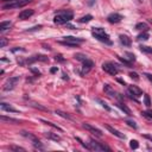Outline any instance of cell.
Wrapping results in <instances>:
<instances>
[{"label":"cell","instance_id":"obj_1","mask_svg":"<svg viewBox=\"0 0 152 152\" xmlns=\"http://www.w3.org/2000/svg\"><path fill=\"white\" fill-rule=\"evenodd\" d=\"M73 18H74V13L70 12V11H61V12L58 14H56L55 18H53V23L58 24V25L67 24Z\"/></svg>","mask_w":152,"mask_h":152},{"label":"cell","instance_id":"obj_2","mask_svg":"<svg viewBox=\"0 0 152 152\" xmlns=\"http://www.w3.org/2000/svg\"><path fill=\"white\" fill-rule=\"evenodd\" d=\"M92 35L100 42H103L106 44H112V42L110 39V36L106 34V31L101 27H94L93 31H92Z\"/></svg>","mask_w":152,"mask_h":152},{"label":"cell","instance_id":"obj_3","mask_svg":"<svg viewBox=\"0 0 152 152\" xmlns=\"http://www.w3.org/2000/svg\"><path fill=\"white\" fill-rule=\"evenodd\" d=\"M32 0H16V1H11L6 5L3 6V10H11V8H19V7H24L27 5Z\"/></svg>","mask_w":152,"mask_h":152},{"label":"cell","instance_id":"obj_4","mask_svg":"<svg viewBox=\"0 0 152 152\" xmlns=\"http://www.w3.org/2000/svg\"><path fill=\"white\" fill-rule=\"evenodd\" d=\"M88 149L92 150V151H95V152H101V151H111L110 147H107L106 145H102L101 143L96 142V140H90V143L88 145Z\"/></svg>","mask_w":152,"mask_h":152},{"label":"cell","instance_id":"obj_5","mask_svg":"<svg viewBox=\"0 0 152 152\" xmlns=\"http://www.w3.org/2000/svg\"><path fill=\"white\" fill-rule=\"evenodd\" d=\"M102 69L106 71V73H108L110 75H112V76H115L116 74H118V68H116V66L114 63H111V62H105L103 64H102Z\"/></svg>","mask_w":152,"mask_h":152},{"label":"cell","instance_id":"obj_6","mask_svg":"<svg viewBox=\"0 0 152 152\" xmlns=\"http://www.w3.org/2000/svg\"><path fill=\"white\" fill-rule=\"evenodd\" d=\"M19 82V77H18V76H16V77H10L5 83H4V87H3V88H4V90H12L13 88H14V87L17 86V83Z\"/></svg>","mask_w":152,"mask_h":152},{"label":"cell","instance_id":"obj_7","mask_svg":"<svg viewBox=\"0 0 152 152\" xmlns=\"http://www.w3.org/2000/svg\"><path fill=\"white\" fill-rule=\"evenodd\" d=\"M21 136H24V137L29 138L30 140H32V144H34V146H35L36 149H39V150H43V149H44V147H43V145L40 144V142H39V140H38L34 134H31V133H29V132L23 131V132H21Z\"/></svg>","mask_w":152,"mask_h":152},{"label":"cell","instance_id":"obj_8","mask_svg":"<svg viewBox=\"0 0 152 152\" xmlns=\"http://www.w3.org/2000/svg\"><path fill=\"white\" fill-rule=\"evenodd\" d=\"M34 13H35V11L31 10V8H29V10H23V11H21V12L19 13L18 18H19L20 20H25V19H29L31 16H34Z\"/></svg>","mask_w":152,"mask_h":152},{"label":"cell","instance_id":"obj_9","mask_svg":"<svg viewBox=\"0 0 152 152\" xmlns=\"http://www.w3.org/2000/svg\"><path fill=\"white\" fill-rule=\"evenodd\" d=\"M83 127H84L86 129H88L89 132H92L93 134H95V136H97V137H102V132L100 131L99 128H96V127H94V126H92V125H89V124H87V123L83 124Z\"/></svg>","mask_w":152,"mask_h":152},{"label":"cell","instance_id":"obj_10","mask_svg":"<svg viewBox=\"0 0 152 152\" xmlns=\"http://www.w3.org/2000/svg\"><path fill=\"white\" fill-rule=\"evenodd\" d=\"M121 19H123V16L119 14V13H111L107 17V20L110 21L111 24H116L119 21H121Z\"/></svg>","mask_w":152,"mask_h":152},{"label":"cell","instance_id":"obj_11","mask_svg":"<svg viewBox=\"0 0 152 152\" xmlns=\"http://www.w3.org/2000/svg\"><path fill=\"white\" fill-rule=\"evenodd\" d=\"M105 127H106V128H107L111 133H113L114 136H116L118 138H120V139H125V136H124L121 132H119L118 129H115L114 127H112V126H110V125H105Z\"/></svg>","mask_w":152,"mask_h":152},{"label":"cell","instance_id":"obj_12","mask_svg":"<svg viewBox=\"0 0 152 152\" xmlns=\"http://www.w3.org/2000/svg\"><path fill=\"white\" fill-rule=\"evenodd\" d=\"M128 92L131 93V95H134V96H140V95L143 94L142 89L138 88L137 86H129L128 87Z\"/></svg>","mask_w":152,"mask_h":152},{"label":"cell","instance_id":"obj_13","mask_svg":"<svg viewBox=\"0 0 152 152\" xmlns=\"http://www.w3.org/2000/svg\"><path fill=\"white\" fill-rule=\"evenodd\" d=\"M35 61H42V62H49V58L44 55H36L34 57H31L27 60V63H32V62H35Z\"/></svg>","mask_w":152,"mask_h":152},{"label":"cell","instance_id":"obj_14","mask_svg":"<svg viewBox=\"0 0 152 152\" xmlns=\"http://www.w3.org/2000/svg\"><path fill=\"white\" fill-rule=\"evenodd\" d=\"M119 39H120L121 44L125 45V47H131V44H132L131 38L127 37V36H125V35H120V36H119Z\"/></svg>","mask_w":152,"mask_h":152},{"label":"cell","instance_id":"obj_15","mask_svg":"<svg viewBox=\"0 0 152 152\" xmlns=\"http://www.w3.org/2000/svg\"><path fill=\"white\" fill-rule=\"evenodd\" d=\"M64 40H66V42H70V43H74V44H81V43L84 42V39H82V38H76V37H73V36L64 37Z\"/></svg>","mask_w":152,"mask_h":152},{"label":"cell","instance_id":"obj_16","mask_svg":"<svg viewBox=\"0 0 152 152\" xmlns=\"http://www.w3.org/2000/svg\"><path fill=\"white\" fill-rule=\"evenodd\" d=\"M103 90H105V93L106 94H108L110 96H113V97H116L118 96V94H116V92L112 88V87L110 86V84H105V87H103Z\"/></svg>","mask_w":152,"mask_h":152},{"label":"cell","instance_id":"obj_17","mask_svg":"<svg viewBox=\"0 0 152 152\" xmlns=\"http://www.w3.org/2000/svg\"><path fill=\"white\" fill-rule=\"evenodd\" d=\"M29 105H30L31 107H34V108H37V110L44 111V112H49V110H48L47 107H44V106H42V105H39V103L35 102V101H30V100H29Z\"/></svg>","mask_w":152,"mask_h":152},{"label":"cell","instance_id":"obj_18","mask_svg":"<svg viewBox=\"0 0 152 152\" xmlns=\"http://www.w3.org/2000/svg\"><path fill=\"white\" fill-rule=\"evenodd\" d=\"M0 108H1L3 111H7V112H18V110H16V108H13L12 106H8L7 103H0Z\"/></svg>","mask_w":152,"mask_h":152},{"label":"cell","instance_id":"obj_19","mask_svg":"<svg viewBox=\"0 0 152 152\" xmlns=\"http://www.w3.org/2000/svg\"><path fill=\"white\" fill-rule=\"evenodd\" d=\"M116 106L120 108V110L123 111V112H125L127 115H131L132 114V112H131V110H129V108L126 106V105H124V103H116Z\"/></svg>","mask_w":152,"mask_h":152},{"label":"cell","instance_id":"obj_20","mask_svg":"<svg viewBox=\"0 0 152 152\" xmlns=\"http://www.w3.org/2000/svg\"><path fill=\"white\" fill-rule=\"evenodd\" d=\"M55 113H56L57 115H60V116L64 118V119H68V120H74V119H73V116H71V115H69V114H68V113H66V112H62V111L57 110Z\"/></svg>","mask_w":152,"mask_h":152},{"label":"cell","instance_id":"obj_21","mask_svg":"<svg viewBox=\"0 0 152 152\" xmlns=\"http://www.w3.org/2000/svg\"><path fill=\"white\" fill-rule=\"evenodd\" d=\"M45 137L49 138V139H51V140H55V142H60V140H61V137H60V136H57V134H55V133H51V132L45 133Z\"/></svg>","mask_w":152,"mask_h":152},{"label":"cell","instance_id":"obj_22","mask_svg":"<svg viewBox=\"0 0 152 152\" xmlns=\"http://www.w3.org/2000/svg\"><path fill=\"white\" fill-rule=\"evenodd\" d=\"M11 26H12V23H11V21H3V23L0 24V31H6Z\"/></svg>","mask_w":152,"mask_h":152},{"label":"cell","instance_id":"obj_23","mask_svg":"<svg viewBox=\"0 0 152 152\" xmlns=\"http://www.w3.org/2000/svg\"><path fill=\"white\" fill-rule=\"evenodd\" d=\"M1 119L3 121H6V123H12V124H19V120H17V119H13V118H7L5 115H1Z\"/></svg>","mask_w":152,"mask_h":152},{"label":"cell","instance_id":"obj_24","mask_svg":"<svg viewBox=\"0 0 152 152\" xmlns=\"http://www.w3.org/2000/svg\"><path fill=\"white\" fill-rule=\"evenodd\" d=\"M136 29L137 30H142V31H147L149 30V25L146 23H138L136 25Z\"/></svg>","mask_w":152,"mask_h":152},{"label":"cell","instance_id":"obj_25","mask_svg":"<svg viewBox=\"0 0 152 152\" xmlns=\"http://www.w3.org/2000/svg\"><path fill=\"white\" fill-rule=\"evenodd\" d=\"M149 37H150V35L147 34V32H143V34H140V35L137 37V39H138L139 42H142V40H147Z\"/></svg>","mask_w":152,"mask_h":152},{"label":"cell","instance_id":"obj_26","mask_svg":"<svg viewBox=\"0 0 152 152\" xmlns=\"http://www.w3.org/2000/svg\"><path fill=\"white\" fill-rule=\"evenodd\" d=\"M92 19H93V17H92L90 14H87V16L82 17L81 19H79V21H80V23H89Z\"/></svg>","mask_w":152,"mask_h":152},{"label":"cell","instance_id":"obj_27","mask_svg":"<svg viewBox=\"0 0 152 152\" xmlns=\"http://www.w3.org/2000/svg\"><path fill=\"white\" fill-rule=\"evenodd\" d=\"M140 51L145 52V53H149V55H152V48H150V47L142 45V47H140Z\"/></svg>","mask_w":152,"mask_h":152},{"label":"cell","instance_id":"obj_28","mask_svg":"<svg viewBox=\"0 0 152 152\" xmlns=\"http://www.w3.org/2000/svg\"><path fill=\"white\" fill-rule=\"evenodd\" d=\"M75 58L77 60V61H80V62H84L86 60H88V57H87L86 55H83V53H76Z\"/></svg>","mask_w":152,"mask_h":152},{"label":"cell","instance_id":"obj_29","mask_svg":"<svg viewBox=\"0 0 152 152\" xmlns=\"http://www.w3.org/2000/svg\"><path fill=\"white\" fill-rule=\"evenodd\" d=\"M42 123H43V124H45V125H48V126H51V127H53V128H56V129H58V131H62V128H60L57 125L52 124V123H50V121H47V120H42Z\"/></svg>","mask_w":152,"mask_h":152},{"label":"cell","instance_id":"obj_30","mask_svg":"<svg viewBox=\"0 0 152 152\" xmlns=\"http://www.w3.org/2000/svg\"><path fill=\"white\" fill-rule=\"evenodd\" d=\"M82 63H83V66H84V67H88V68H90V69L94 67V62L90 61V60H86V61L82 62Z\"/></svg>","mask_w":152,"mask_h":152},{"label":"cell","instance_id":"obj_31","mask_svg":"<svg viewBox=\"0 0 152 152\" xmlns=\"http://www.w3.org/2000/svg\"><path fill=\"white\" fill-rule=\"evenodd\" d=\"M97 102H99V103H101V106L105 108V110H106L107 112H111V107L108 106V105H107L105 101H102V100H97Z\"/></svg>","mask_w":152,"mask_h":152},{"label":"cell","instance_id":"obj_32","mask_svg":"<svg viewBox=\"0 0 152 152\" xmlns=\"http://www.w3.org/2000/svg\"><path fill=\"white\" fill-rule=\"evenodd\" d=\"M144 103H145L146 107H150V106H151V100H150V96H149L147 94L144 95Z\"/></svg>","mask_w":152,"mask_h":152},{"label":"cell","instance_id":"obj_33","mask_svg":"<svg viewBox=\"0 0 152 152\" xmlns=\"http://www.w3.org/2000/svg\"><path fill=\"white\" fill-rule=\"evenodd\" d=\"M129 146H131L132 150H136V149H138L139 144H138L137 140H131V142H129Z\"/></svg>","mask_w":152,"mask_h":152},{"label":"cell","instance_id":"obj_34","mask_svg":"<svg viewBox=\"0 0 152 152\" xmlns=\"http://www.w3.org/2000/svg\"><path fill=\"white\" fill-rule=\"evenodd\" d=\"M142 115L147 119H152V111H144V112H142Z\"/></svg>","mask_w":152,"mask_h":152},{"label":"cell","instance_id":"obj_35","mask_svg":"<svg viewBox=\"0 0 152 152\" xmlns=\"http://www.w3.org/2000/svg\"><path fill=\"white\" fill-rule=\"evenodd\" d=\"M125 55H126V56H128L127 58H128L129 61H131V62H134V61H136V56L133 55V53H132V52H126V53H125Z\"/></svg>","mask_w":152,"mask_h":152},{"label":"cell","instance_id":"obj_36","mask_svg":"<svg viewBox=\"0 0 152 152\" xmlns=\"http://www.w3.org/2000/svg\"><path fill=\"white\" fill-rule=\"evenodd\" d=\"M129 76H131V79H133L134 81H139V75L137 73H129Z\"/></svg>","mask_w":152,"mask_h":152},{"label":"cell","instance_id":"obj_37","mask_svg":"<svg viewBox=\"0 0 152 152\" xmlns=\"http://www.w3.org/2000/svg\"><path fill=\"white\" fill-rule=\"evenodd\" d=\"M10 150H12V151H23V152H25V149L19 147V146H10Z\"/></svg>","mask_w":152,"mask_h":152},{"label":"cell","instance_id":"obj_38","mask_svg":"<svg viewBox=\"0 0 152 152\" xmlns=\"http://www.w3.org/2000/svg\"><path fill=\"white\" fill-rule=\"evenodd\" d=\"M126 124H128L129 126L133 127V128H137V124L134 121H132V120H126Z\"/></svg>","mask_w":152,"mask_h":152},{"label":"cell","instance_id":"obj_39","mask_svg":"<svg viewBox=\"0 0 152 152\" xmlns=\"http://www.w3.org/2000/svg\"><path fill=\"white\" fill-rule=\"evenodd\" d=\"M1 39V43H0V48H5L7 45V40L5 38H0Z\"/></svg>","mask_w":152,"mask_h":152},{"label":"cell","instance_id":"obj_40","mask_svg":"<svg viewBox=\"0 0 152 152\" xmlns=\"http://www.w3.org/2000/svg\"><path fill=\"white\" fill-rule=\"evenodd\" d=\"M39 29H42V25H38V26H35V27H32V29H29V30H26V32H32V31H37V30H39Z\"/></svg>","mask_w":152,"mask_h":152},{"label":"cell","instance_id":"obj_41","mask_svg":"<svg viewBox=\"0 0 152 152\" xmlns=\"http://www.w3.org/2000/svg\"><path fill=\"white\" fill-rule=\"evenodd\" d=\"M120 61H121V62H123L124 64H126V66H127L128 68H129V67H131V66H132V63H131V62H127L126 60H124V58H121V57H120Z\"/></svg>","mask_w":152,"mask_h":152},{"label":"cell","instance_id":"obj_42","mask_svg":"<svg viewBox=\"0 0 152 152\" xmlns=\"http://www.w3.org/2000/svg\"><path fill=\"white\" fill-rule=\"evenodd\" d=\"M55 60H56V61H60V62H64V58L62 57V55H56Z\"/></svg>","mask_w":152,"mask_h":152},{"label":"cell","instance_id":"obj_43","mask_svg":"<svg viewBox=\"0 0 152 152\" xmlns=\"http://www.w3.org/2000/svg\"><path fill=\"white\" fill-rule=\"evenodd\" d=\"M96 1V0H88V3H87V4H88L89 6H93L94 5V3Z\"/></svg>","mask_w":152,"mask_h":152},{"label":"cell","instance_id":"obj_44","mask_svg":"<svg viewBox=\"0 0 152 152\" xmlns=\"http://www.w3.org/2000/svg\"><path fill=\"white\" fill-rule=\"evenodd\" d=\"M145 76H146V77H147L151 82H152V75H151V74H147V73H146V74H145Z\"/></svg>","mask_w":152,"mask_h":152},{"label":"cell","instance_id":"obj_45","mask_svg":"<svg viewBox=\"0 0 152 152\" xmlns=\"http://www.w3.org/2000/svg\"><path fill=\"white\" fill-rule=\"evenodd\" d=\"M146 139H149V140H151V142H152V136H150V134H146V136H144Z\"/></svg>","mask_w":152,"mask_h":152},{"label":"cell","instance_id":"obj_46","mask_svg":"<svg viewBox=\"0 0 152 152\" xmlns=\"http://www.w3.org/2000/svg\"><path fill=\"white\" fill-rule=\"evenodd\" d=\"M57 70H58V69H57V67H55V68H51V70H50V71L53 74V73H56Z\"/></svg>","mask_w":152,"mask_h":152},{"label":"cell","instance_id":"obj_47","mask_svg":"<svg viewBox=\"0 0 152 152\" xmlns=\"http://www.w3.org/2000/svg\"><path fill=\"white\" fill-rule=\"evenodd\" d=\"M149 21H150V23H151V24H152V19H150V20H149Z\"/></svg>","mask_w":152,"mask_h":152}]
</instances>
